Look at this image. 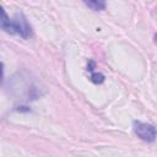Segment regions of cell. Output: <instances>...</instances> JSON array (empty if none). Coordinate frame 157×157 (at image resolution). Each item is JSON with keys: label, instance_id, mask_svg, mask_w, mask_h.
<instances>
[{"label": "cell", "instance_id": "cell-2", "mask_svg": "<svg viewBox=\"0 0 157 157\" xmlns=\"http://www.w3.org/2000/svg\"><path fill=\"white\" fill-rule=\"evenodd\" d=\"M132 128L137 137H140L145 142H155V140L157 139V129L152 124L135 120L132 123Z\"/></svg>", "mask_w": 157, "mask_h": 157}, {"label": "cell", "instance_id": "cell-1", "mask_svg": "<svg viewBox=\"0 0 157 157\" xmlns=\"http://www.w3.org/2000/svg\"><path fill=\"white\" fill-rule=\"evenodd\" d=\"M1 29L10 34H16L23 39H27L32 34L31 26L22 12H16L13 17H9L5 10H2V17L0 21Z\"/></svg>", "mask_w": 157, "mask_h": 157}, {"label": "cell", "instance_id": "cell-4", "mask_svg": "<svg viewBox=\"0 0 157 157\" xmlns=\"http://www.w3.org/2000/svg\"><path fill=\"white\" fill-rule=\"evenodd\" d=\"M91 81L93 83H102L104 81V75L101 74V72H97V71H91Z\"/></svg>", "mask_w": 157, "mask_h": 157}, {"label": "cell", "instance_id": "cell-3", "mask_svg": "<svg viewBox=\"0 0 157 157\" xmlns=\"http://www.w3.org/2000/svg\"><path fill=\"white\" fill-rule=\"evenodd\" d=\"M93 11H102L107 6V0H82Z\"/></svg>", "mask_w": 157, "mask_h": 157}, {"label": "cell", "instance_id": "cell-5", "mask_svg": "<svg viewBox=\"0 0 157 157\" xmlns=\"http://www.w3.org/2000/svg\"><path fill=\"white\" fill-rule=\"evenodd\" d=\"M155 40H156V42H157V34H156V36H155Z\"/></svg>", "mask_w": 157, "mask_h": 157}]
</instances>
